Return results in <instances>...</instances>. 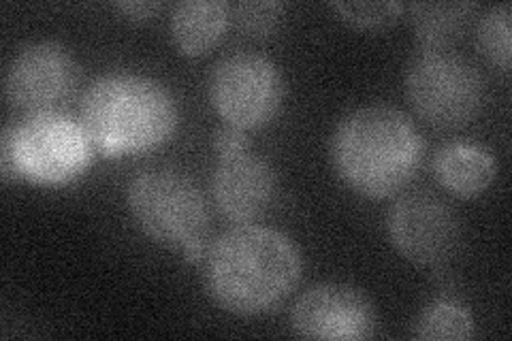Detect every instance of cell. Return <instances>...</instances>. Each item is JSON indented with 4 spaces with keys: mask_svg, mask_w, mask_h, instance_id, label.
Wrapping results in <instances>:
<instances>
[{
    "mask_svg": "<svg viewBox=\"0 0 512 341\" xmlns=\"http://www.w3.org/2000/svg\"><path fill=\"white\" fill-rule=\"evenodd\" d=\"M421 52H448L478 11L476 3H412L408 7Z\"/></svg>",
    "mask_w": 512,
    "mask_h": 341,
    "instance_id": "obj_14",
    "label": "cell"
},
{
    "mask_svg": "<svg viewBox=\"0 0 512 341\" xmlns=\"http://www.w3.org/2000/svg\"><path fill=\"white\" fill-rule=\"evenodd\" d=\"M387 233L393 248L412 265L442 269L461 248L457 211L434 192H408L387 211Z\"/></svg>",
    "mask_w": 512,
    "mask_h": 341,
    "instance_id": "obj_8",
    "label": "cell"
},
{
    "mask_svg": "<svg viewBox=\"0 0 512 341\" xmlns=\"http://www.w3.org/2000/svg\"><path fill=\"white\" fill-rule=\"evenodd\" d=\"M77 62L56 41H35L13 56L5 77L7 101L20 111H56L77 86Z\"/></svg>",
    "mask_w": 512,
    "mask_h": 341,
    "instance_id": "obj_9",
    "label": "cell"
},
{
    "mask_svg": "<svg viewBox=\"0 0 512 341\" xmlns=\"http://www.w3.org/2000/svg\"><path fill=\"white\" fill-rule=\"evenodd\" d=\"M406 96L429 126L453 131L474 122L487 101L485 77L453 52H421L406 71Z\"/></svg>",
    "mask_w": 512,
    "mask_h": 341,
    "instance_id": "obj_6",
    "label": "cell"
},
{
    "mask_svg": "<svg viewBox=\"0 0 512 341\" xmlns=\"http://www.w3.org/2000/svg\"><path fill=\"white\" fill-rule=\"evenodd\" d=\"M340 18L361 30H382L404 11L402 3H331Z\"/></svg>",
    "mask_w": 512,
    "mask_h": 341,
    "instance_id": "obj_18",
    "label": "cell"
},
{
    "mask_svg": "<svg viewBox=\"0 0 512 341\" xmlns=\"http://www.w3.org/2000/svg\"><path fill=\"white\" fill-rule=\"evenodd\" d=\"M229 26L231 5L224 0H182L169 20L173 45L190 58L210 52Z\"/></svg>",
    "mask_w": 512,
    "mask_h": 341,
    "instance_id": "obj_13",
    "label": "cell"
},
{
    "mask_svg": "<svg viewBox=\"0 0 512 341\" xmlns=\"http://www.w3.org/2000/svg\"><path fill=\"white\" fill-rule=\"evenodd\" d=\"M438 184L455 197L474 199L483 194L498 175V162L493 154L476 143H446L431 158Z\"/></svg>",
    "mask_w": 512,
    "mask_h": 341,
    "instance_id": "obj_12",
    "label": "cell"
},
{
    "mask_svg": "<svg viewBox=\"0 0 512 341\" xmlns=\"http://www.w3.org/2000/svg\"><path fill=\"white\" fill-rule=\"evenodd\" d=\"M79 122L96 152L124 156L148 152L178 128L175 96L158 79L137 73L96 77L79 103Z\"/></svg>",
    "mask_w": 512,
    "mask_h": 341,
    "instance_id": "obj_3",
    "label": "cell"
},
{
    "mask_svg": "<svg viewBox=\"0 0 512 341\" xmlns=\"http://www.w3.org/2000/svg\"><path fill=\"white\" fill-rule=\"evenodd\" d=\"M126 207L143 235L182 250L190 263L203 261L210 209L190 175L171 167L143 169L126 186Z\"/></svg>",
    "mask_w": 512,
    "mask_h": 341,
    "instance_id": "obj_5",
    "label": "cell"
},
{
    "mask_svg": "<svg viewBox=\"0 0 512 341\" xmlns=\"http://www.w3.org/2000/svg\"><path fill=\"white\" fill-rule=\"evenodd\" d=\"M210 101L224 124L252 131L276 120L284 103V77L267 56L235 52L214 67Z\"/></svg>",
    "mask_w": 512,
    "mask_h": 341,
    "instance_id": "obj_7",
    "label": "cell"
},
{
    "mask_svg": "<svg viewBox=\"0 0 512 341\" xmlns=\"http://www.w3.org/2000/svg\"><path fill=\"white\" fill-rule=\"evenodd\" d=\"M248 137H246V131H242V128H235V126H224V128H218V131L214 133V150L220 154H233V152H242V150H248Z\"/></svg>",
    "mask_w": 512,
    "mask_h": 341,
    "instance_id": "obj_19",
    "label": "cell"
},
{
    "mask_svg": "<svg viewBox=\"0 0 512 341\" xmlns=\"http://www.w3.org/2000/svg\"><path fill=\"white\" fill-rule=\"evenodd\" d=\"M160 3H148V0H128V3H116L114 9L118 13H122L126 20H133V22H146L160 11Z\"/></svg>",
    "mask_w": 512,
    "mask_h": 341,
    "instance_id": "obj_20",
    "label": "cell"
},
{
    "mask_svg": "<svg viewBox=\"0 0 512 341\" xmlns=\"http://www.w3.org/2000/svg\"><path fill=\"white\" fill-rule=\"evenodd\" d=\"M92 158L94 145L82 122L60 111L28 113L22 122L5 126L0 137V175L7 184H71Z\"/></svg>",
    "mask_w": 512,
    "mask_h": 341,
    "instance_id": "obj_4",
    "label": "cell"
},
{
    "mask_svg": "<svg viewBox=\"0 0 512 341\" xmlns=\"http://www.w3.org/2000/svg\"><path fill=\"white\" fill-rule=\"evenodd\" d=\"M293 331L306 339L359 341L376 333L372 301L348 284H316L295 301Z\"/></svg>",
    "mask_w": 512,
    "mask_h": 341,
    "instance_id": "obj_10",
    "label": "cell"
},
{
    "mask_svg": "<svg viewBox=\"0 0 512 341\" xmlns=\"http://www.w3.org/2000/svg\"><path fill=\"white\" fill-rule=\"evenodd\" d=\"M331 160L352 190L367 199H387L419 171L423 139L404 111L367 105L348 113L335 128Z\"/></svg>",
    "mask_w": 512,
    "mask_h": 341,
    "instance_id": "obj_2",
    "label": "cell"
},
{
    "mask_svg": "<svg viewBox=\"0 0 512 341\" xmlns=\"http://www.w3.org/2000/svg\"><path fill=\"white\" fill-rule=\"evenodd\" d=\"M301 271V252L286 233L263 224H237L207 252L205 280L224 312L261 316L293 295Z\"/></svg>",
    "mask_w": 512,
    "mask_h": 341,
    "instance_id": "obj_1",
    "label": "cell"
},
{
    "mask_svg": "<svg viewBox=\"0 0 512 341\" xmlns=\"http://www.w3.org/2000/svg\"><path fill=\"white\" fill-rule=\"evenodd\" d=\"M474 335L470 307L453 295L427 303L414 320L412 337L423 341H466Z\"/></svg>",
    "mask_w": 512,
    "mask_h": 341,
    "instance_id": "obj_15",
    "label": "cell"
},
{
    "mask_svg": "<svg viewBox=\"0 0 512 341\" xmlns=\"http://www.w3.org/2000/svg\"><path fill=\"white\" fill-rule=\"evenodd\" d=\"M510 32H512L510 3L491 7L483 18L478 20V28H476V45L480 54H483L495 69H500L504 73L510 71V58H512Z\"/></svg>",
    "mask_w": 512,
    "mask_h": 341,
    "instance_id": "obj_16",
    "label": "cell"
},
{
    "mask_svg": "<svg viewBox=\"0 0 512 341\" xmlns=\"http://www.w3.org/2000/svg\"><path fill=\"white\" fill-rule=\"evenodd\" d=\"M212 197L220 214L231 222L261 220L278 199L276 169L250 148L220 154L212 173Z\"/></svg>",
    "mask_w": 512,
    "mask_h": 341,
    "instance_id": "obj_11",
    "label": "cell"
},
{
    "mask_svg": "<svg viewBox=\"0 0 512 341\" xmlns=\"http://www.w3.org/2000/svg\"><path fill=\"white\" fill-rule=\"evenodd\" d=\"M284 20L280 0H244L231 5V24L254 39L274 37Z\"/></svg>",
    "mask_w": 512,
    "mask_h": 341,
    "instance_id": "obj_17",
    "label": "cell"
}]
</instances>
